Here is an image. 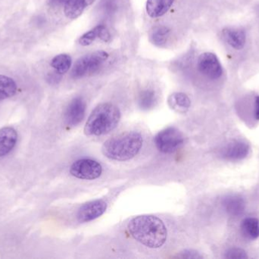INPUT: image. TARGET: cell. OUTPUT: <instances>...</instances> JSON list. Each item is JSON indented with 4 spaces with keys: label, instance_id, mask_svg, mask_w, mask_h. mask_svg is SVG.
I'll return each mask as SVG.
<instances>
[{
    "label": "cell",
    "instance_id": "obj_1",
    "mask_svg": "<svg viewBox=\"0 0 259 259\" xmlns=\"http://www.w3.org/2000/svg\"><path fill=\"white\" fill-rule=\"evenodd\" d=\"M127 229L134 240L150 249L161 247L167 240V228L155 216H137L130 220Z\"/></svg>",
    "mask_w": 259,
    "mask_h": 259
},
{
    "label": "cell",
    "instance_id": "obj_23",
    "mask_svg": "<svg viewBox=\"0 0 259 259\" xmlns=\"http://www.w3.org/2000/svg\"><path fill=\"white\" fill-rule=\"evenodd\" d=\"M227 258H247L248 255H246V252L243 249H240V248H233V249H229L226 252Z\"/></svg>",
    "mask_w": 259,
    "mask_h": 259
},
{
    "label": "cell",
    "instance_id": "obj_12",
    "mask_svg": "<svg viewBox=\"0 0 259 259\" xmlns=\"http://www.w3.org/2000/svg\"><path fill=\"white\" fill-rule=\"evenodd\" d=\"M97 38H100L105 42H109L110 41V33L104 25L97 26L85 33L84 34L82 35L79 39V44L86 47V46H89L93 44Z\"/></svg>",
    "mask_w": 259,
    "mask_h": 259
},
{
    "label": "cell",
    "instance_id": "obj_6",
    "mask_svg": "<svg viewBox=\"0 0 259 259\" xmlns=\"http://www.w3.org/2000/svg\"><path fill=\"white\" fill-rule=\"evenodd\" d=\"M70 173L74 177L81 179H97L103 173V167L97 161L91 159H81L71 165Z\"/></svg>",
    "mask_w": 259,
    "mask_h": 259
},
{
    "label": "cell",
    "instance_id": "obj_24",
    "mask_svg": "<svg viewBox=\"0 0 259 259\" xmlns=\"http://www.w3.org/2000/svg\"><path fill=\"white\" fill-rule=\"evenodd\" d=\"M102 7L106 13L112 14L116 10V3L114 0H103Z\"/></svg>",
    "mask_w": 259,
    "mask_h": 259
},
{
    "label": "cell",
    "instance_id": "obj_20",
    "mask_svg": "<svg viewBox=\"0 0 259 259\" xmlns=\"http://www.w3.org/2000/svg\"><path fill=\"white\" fill-rule=\"evenodd\" d=\"M71 58L69 55L62 53L55 56L51 61V66L56 70L59 75H63L71 68Z\"/></svg>",
    "mask_w": 259,
    "mask_h": 259
},
{
    "label": "cell",
    "instance_id": "obj_11",
    "mask_svg": "<svg viewBox=\"0 0 259 259\" xmlns=\"http://www.w3.org/2000/svg\"><path fill=\"white\" fill-rule=\"evenodd\" d=\"M18 135L12 127L0 129V157L6 156L16 144Z\"/></svg>",
    "mask_w": 259,
    "mask_h": 259
},
{
    "label": "cell",
    "instance_id": "obj_3",
    "mask_svg": "<svg viewBox=\"0 0 259 259\" xmlns=\"http://www.w3.org/2000/svg\"><path fill=\"white\" fill-rule=\"evenodd\" d=\"M121 120L119 108L110 103H101L93 111L87 121L84 133L87 135H106L115 129Z\"/></svg>",
    "mask_w": 259,
    "mask_h": 259
},
{
    "label": "cell",
    "instance_id": "obj_22",
    "mask_svg": "<svg viewBox=\"0 0 259 259\" xmlns=\"http://www.w3.org/2000/svg\"><path fill=\"white\" fill-rule=\"evenodd\" d=\"M156 101L155 92L152 90H144L139 96V106L144 110L152 109Z\"/></svg>",
    "mask_w": 259,
    "mask_h": 259
},
{
    "label": "cell",
    "instance_id": "obj_17",
    "mask_svg": "<svg viewBox=\"0 0 259 259\" xmlns=\"http://www.w3.org/2000/svg\"><path fill=\"white\" fill-rule=\"evenodd\" d=\"M224 207L227 212L232 216H239L245 210V202L238 196H230L224 200Z\"/></svg>",
    "mask_w": 259,
    "mask_h": 259
},
{
    "label": "cell",
    "instance_id": "obj_21",
    "mask_svg": "<svg viewBox=\"0 0 259 259\" xmlns=\"http://www.w3.org/2000/svg\"><path fill=\"white\" fill-rule=\"evenodd\" d=\"M170 31V29L166 26H156V27L152 28L150 33H149L151 41L155 45H164L167 42V39L168 38Z\"/></svg>",
    "mask_w": 259,
    "mask_h": 259
},
{
    "label": "cell",
    "instance_id": "obj_18",
    "mask_svg": "<svg viewBox=\"0 0 259 259\" xmlns=\"http://www.w3.org/2000/svg\"><path fill=\"white\" fill-rule=\"evenodd\" d=\"M17 92V85L12 78L0 75V101L13 97Z\"/></svg>",
    "mask_w": 259,
    "mask_h": 259
},
{
    "label": "cell",
    "instance_id": "obj_2",
    "mask_svg": "<svg viewBox=\"0 0 259 259\" xmlns=\"http://www.w3.org/2000/svg\"><path fill=\"white\" fill-rule=\"evenodd\" d=\"M143 142V137L138 132H124L107 140L102 147V152L114 161H128L139 153Z\"/></svg>",
    "mask_w": 259,
    "mask_h": 259
},
{
    "label": "cell",
    "instance_id": "obj_19",
    "mask_svg": "<svg viewBox=\"0 0 259 259\" xmlns=\"http://www.w3.org/2000/svg\"><path fill=\"white\" fill-rule=\"evenodd\" d=\"M243 235L249 240H256L259 237V220L255 217L246 218L241 225Z\"/></svg>",
    "mask_w": 259,
    "mask_h": 259
},
{
    "label": "cell",
    "instance_id": "obj_8",
    "mask_svg": "<svg viewBox=\"0 0 259 259\" xmlns=\"http://www.w3.org/2000/svg\"><path fill=\"white\" fill-rule=\"evenodd\" d=\"M107 209V204L103 200H94L80 207L77 212V220L80 223L89 222L103 215Z\"/></svg>",
    "mask_w": 259,
    "mask_h": 259
},
{
    "label": "cell",
    "instance_id": "obj_26",
    "mask_svg": "<svg viewBox=\"0 0 259 259\" xmlns=\"http://www.w3.org/2000/svg\"><path fill=\"white\" fill-rule=\"evenodd\" d=\"M255 119L259 120V96L255 98Z\"/></svg>",
    "mask_w": 259,
    "mask_h": 259
},
{
    "label": "cell",
    "instance_id": "obj_13",
    "mask_svg": "<svg viewBox=\"0 0 259 259\" xmlns=\"http://www.w3.org/2000/svg\"><path fill=\"white\" fill-rule=\"evenodd\" d=\"M95 0H67L64 7V13L67 18L75 19L78 18L88 6Z\"/></svg>",
    "mask_w": 259,
    "mask_h": 259
},
{
    "label": "cell",
    "instance_id": "obj_4",
    "mask_svg": "<svg viewBox=\"0 0 259 259\" xmlns=\"http://www.w3.org/2000/svg\"><path fill=\"white\" fill-rule=\"evenodd\" d=\"M109 53L103 50L96 51L77 59L72 70L74 79H80L96 72L109 58Z\"/></svg>",
    "mask_w": 259,
    "mask_h": 259
},
{
    "label": "cell",
    "instance_id": "obj_16",
    "mask_svg": "<svg viewBox=\"0 0 259 259\" xmlns=\"http://www.w3.org/2000/svg\"><path fill=\"white\" fill-rule=\"evenodd\" d=\"M167 103L172 109L181 114L187 112L191 106V101L188 96L181 92L170 94Z\"/></svg>",
    "mask_w": 259,
    "mask_h": 259
},
{
    "label": "cell",
    "instance_id": "obj_27",
    "mask_svg": "<svg viewBox=\"0 0 259 259\" xmlns=\"http://www.w3.org/2000/svg\"><path fill=\"white\" fill-rule=\"evenodd\" d=\"M67 0H50V5L52 6H60L66 3Z\"/></svg>",
    "mask_w": 259,
    "mask_h": 259
},
{
    "label": "cell",
    "instance_id": "obj_15",
    "mask_svg": "<svg viewBox=\"0 0 259 259\" xmlns=\"http://www.w3.org/2000/svg\"><path fill=\"white\" fill-rule=\"evenodd\" d=\"M174 0H147L146 12L151 18L164 15L173 4Z\"/></svg>",
    "mask_w": 259,
    "mask_h": 259
},
{
    "label": "cell",
    "instance_id": "obj_25",
    "mask_svg": "<svg viewBox=\"0 0 259 259\" xmlns=\"http://www.w3.org/2000/svg\"><path fill=\"white\" fill-rule=\"evenodd\" d=\"M179 258H202V255L194 250H185L181 252Z\"/></svg>",
    "mask_w": 259,
    "mask_h": 259
},
{
    "label": "cell",
    "instance_id": "obj_7",
    "mask_svg": "<svg viewBox=\"0 0 259 259\" xmlns=\"http://www.w3.org/2000/svg\"><path fill=\"white\" fill-rule=\"evenodd\" d=\"M199 71L210 79H218L222 76L223 70L217 56L211 53H204L198 60Z\"/></svg>",
    "mask_w": 259,
    "mask_h": 259
},
{
    "label": "cell",
    "instance_id": "obj_10",
    "mask_svg": "<svg viewBox=\"0 0 259 259\" xmlns=\"http://www.w3.org/2000/svg\"><path fill=\"white\" fill-rule=\"evenodd\" d=\"M249 146L243 141H237L228 144L222 150V156L228 161H240L247 157Z\"/></svg>",
    "mask_w": 259,
    "mask_h": 259
},
{
    "label": "cell",
    "instance_id": "obj_9",
    "mask_svg": "<svg viewBox=\"0 0 259 259\" xmlns=\"http://www.w3.org/2000/svg\"><path fill=\"white\" fill-rule=\"evenodd\" d=\"M86 103L81 97H76L71 100L65 114V124L69 127H74L84 118Z\"/></svg>",
    "mask_w": 259,
    "mask_h": 259
},
{
    "label": "cell",
    "instance_id": "obj_5",
    "mask_svg": "<svg viewBox=\"0 0 259 259\" xmlns=\"http://www.w3.org/2000/svg\"><path fill=\"white\" fill-rule=\"evenodd\" d=\"M184 143V137L178 129L168 127L163 129L155 137V144L159 152L170 154L178 150Z\"/></svg>",
    "mask_w": 259,
    "mask_h": 259
},
{
    "label": "cell",
    "instance_id": "obj_14",
    "mask_svg": "<svg viewBox=\"0 0 259 259\" xmlns=\"http://www.w3.org/2000/svg\"><path fill=\"white\" fill-rule=\"evenodd\" d=\"M224 38L236 50H241L246 44V33L242 29L226 28L223 30Z\"/></svg>",
    "mask_w": 259,
    "mask_h": 259
}]
</instances>
